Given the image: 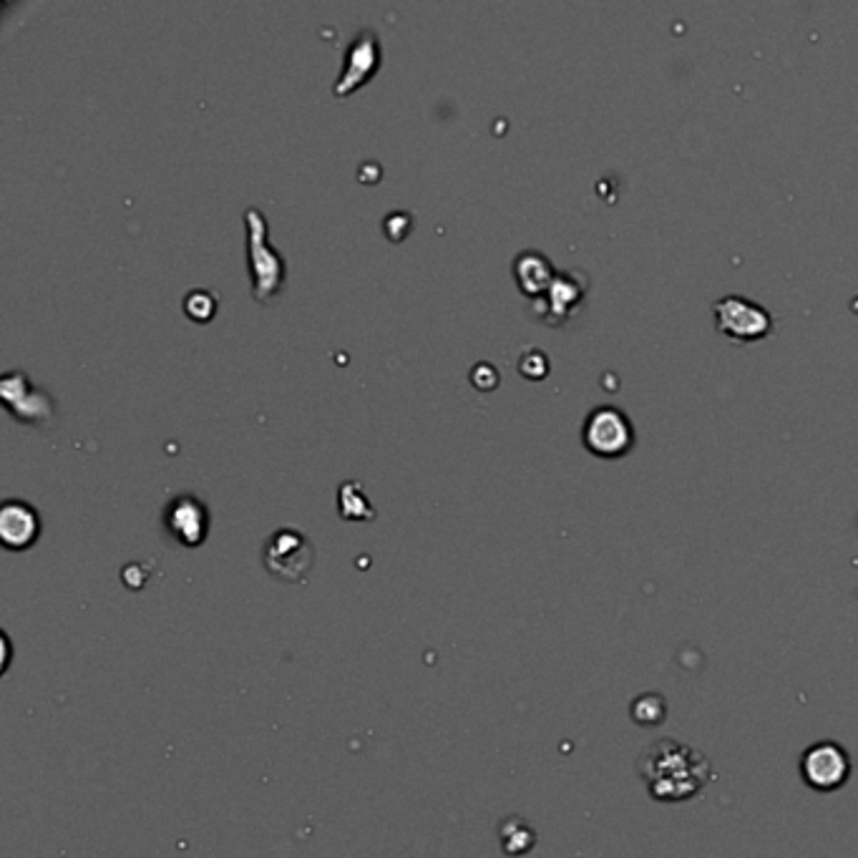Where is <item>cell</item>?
Segmentation results:
<instances>
[{"label": "cell", "instance_id": "obj_13", "mask_svg": "<svg viewBox=\"0 0 858 858\" xmlns=\"http://www.w3.org/2000/svg\"><path fill=\"white\" fill-rule=\"evenodd\" d=\"M338 511L348 521H373L375 509L365 496V489L358 481H343L338 489Z\"/></svg>", "mask_w": 858, "mask_h": 858}, {"label": "cell", "instance_id": "obj_14", "mask_svg": "<svg viewBox=\"0 0 858 858\" xmlns=\"http://www.w3.org/2000/svg\"><path fill=\"white\" fill-rule=\"evenodd\" d=\"M217 295L212 290H204V287H194L184 295V312L187 318H192L194 323H209V320L217 315Z\"/></svg>", "mask_w": 858, "mask_h": 858}, {"label": "cell", "instance_id": "obj_11", "mask_svg": "<svg viewBox=\"0 0 858 858\" xmlns=\"http://www.w3.org/2000/svg\"><path fill=\"white\" fill-rule=\"evenodd\" d=\"M38 536H41V514L28 501H3V506H0V541L13 552H21V549L36 544Z\"/></svg>", "mask_w": 858, "mask_h": 858}, {"label": "cell", "instance_id": "obj_1", "mask_svg": "<svg viewBox=\"0 0 858 858\" xmlns=\"http://www.w3.org/2000/svg\"><path fill=\"white\" fill-rule=\"evenodd\" d=\"M640 773L657 801H685L713 778L708 758L675 740H657L645 748Z\"/></svg>", "mask_w": 858, "mask_h": 858}, {"label": "cell", "instance_id": "obj_15", "mask_svg": "<svg viewBox=\"0 0 858 858\" xmlns=\"http://www.w3.org/2000/svg\"><path fill=\"white\" fill-rule=\"evenodd\" d=\"M519 373L529 380H541L549 373V358H546L544 350L529 348L521 353L519 358Z\"/></svg>", "mask_w": 858, "mask_h": 858}, {"label": "cell", "instance_id": "obj_12", "mask_svg": "<svg viewBox=\"0 0 858 858\" xmlns=\"http://www.w3.org/2000/svg\"><path fill=\"white\" fill-rule=\"evenodd\" d=\"M511 272H514L516 287H519L526 297H531V300L544 295V292L549 290V285L554 282V277H557L554 262L539 250L519 252V255L514 257Z\"/></svg>", "mask_w": 858, "mask_h": 858}, {"label": "cell", "instance_id": "obj_7", "mask_svg": "<svg viewBox=\"0 0 858 858\" xmlns=\"http://www.w3.org/2000/svg\"><path fill=\"white\" fill-rule=\"evenodd\" d=\"M380 61H383V48H380V38L373 28H363L353 36V41L345 48L343 71H340L338 81L333 86V94L338 99H345L360 86H365L370 78L378 73Z\"/></svg>", "mask_w": 858, "mask_h": 858}, {"label": "cell", "instance_id": "obj_6", "mask_svg": "<svg viewBox=\"0 0 858 858\" xmlns=\"http://www.w3.org/2000/svg\"><path fill=\"white\" fill-rule=\"evenodd\" d=\"M713 318L720 333L735 343H753L773 330V315L760 302L743 295H725L715 300Z\"/></svg>", "mask_w": 858, "mask_h": 858}, {"label": "cell", "instance_id": "obj_4", "mask_svg": "<svg viewBox=\"0 0 858 858\" xmlns=\"http://www.w3.org/2000/svg\"><path fill=\"white\" fill-rule=\"evenodd\" d=\"M262 564L272 577L282 582H305L315 564V546L310 536L302 534L300 529L285 526L267 539L262 549Z\"/></svg>", "mask_w": 858, "mask_h": 858}, {"label": "cell", "instance_id": "obj_16", "mask_svg": "<svg viewBox=\"0 0 858 858\" xmlns=\"http://www.w3.org/2000/svg\"><path fill=\"white\" fill-rule=\"evenodd\" d=\"M411 229H413V214L403 212V209H398V212H390L388 217L383 219V232L390 242L406 240Z\"/></svg>", "mask_w": 858, "mask_h": 858}, {"label": "cell", "instance_id": "obj_8", "mask_svg": "<svg viewBox=\"0 0 858 858\" xmlns=\"http://www.w3.org/2000/svg\"><path fill=\"white\" fill-rule=\"evenodd\" d=\"M162 524L177 544L187 546V549H197V546L207 541L209 509L199 496L184 491V494L172 496L167 501L162 511Z\"/></svg>", "mask_w": 858, "mask_h": 858}, {"label": "cell", "instance_id": "obj_2", "mask_svg": "<svg viewBox=\"0 0 858 858\" xmlns=\"http://www.w3.org/2000/svg\"><path fill=\"white\" fill-rule=\"evenodd\" d=\"M247 229V260H250L252 297L262 305L275 300L287 282L285 257L267 242V219L257 207L245 212Z\"/></svg>", "mask_w": 858, "mask_h": 858}, {"label": "cell", "instance_id": "obj_9", "mask_svg": "<svg viewBox=\"0 0 858 858\" xmlns=\"http://www.w3.org/2000/svg\"><path fill=\"white\" fill-rule=\"evenodd\" d=\"M589 282L582 272L564 270L557 272L549 290L534 300L536 318L546 325H564L574 312L582 307L584 297H587Z\"/></svg>", "mask_w": 858, "mask_h": 858}, {"label": "cell", "instance_id": "obj_10", "mask_svg": "<svg viewBox=\"0 0 858 858\" xmlns=\"http://www.w3.org/2000/svg\"><path fill=\"white\" fill-rule=\"evenodd\" d=\"M803 778L816 791H836L846 783L848 773H851V763H848L846 753L833 743H821L806 753L801 763Z\"/></svg>", "mask_w": 858, "mask_h": 858}, {"label": "cell", "instance_id": "obj_3", "mask_svg": "<svg viewBox=\"0 0 858 858\" xmlns=\"http://www.w3.org/2000/svg\"><path fill=\"white\" fill-rule=\"evenodd\" d=\"M635 426L617 406H597L582 423V443L599 458H622L635 446Z\"/></svg>", "mask_w": 858, "mask_h": 858}, {"label": "cell", "instance_id": "obj_5", "mask_svg": "<svg viewBox=\"0 0 858 858\" xmlns=\"http://www.w3.org/2000/svg\"><path fill=\"white\" fill-rule=\"evenodd\" d=\"M0 398L16 421L28 426L48 428L56 421V403L46 390L33 385L21 370H8L0 375Z\"/></svg>", "mask_w": 858, "mask_h": 858}, {"label": "cell", "instance_id": "obj_17", "mask_svg": "<svg viewBox=\"0 0 858 858\" xmlns=\"http://www.w3.org/2000/svg\"><path fill=\"white\" fill-rule=\"evenodd\" d=\"M471 383H474L476 390L489 393V390H494L496 385H499V370H496V365L489 363V360H481V363H476L474 368H471Z\"/></svg>", "mask_w": 858, "mask_h": 858}]
</instances>
